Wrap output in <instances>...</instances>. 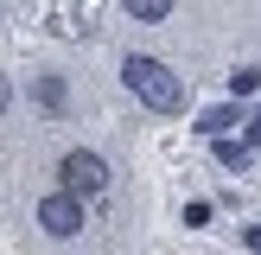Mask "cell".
<instances>
[{
  "mask_svg": "<svg viewBox=\"0 0 261 255\" xmlns=\"http://www.w3.org/2000/svg\"><path fill=\"white\" fill-rule=\"evenodd\" d=\"M109 178H115V172H109V160H102L96 147H70V153L58 160V185L76 191V198H102Z\"/></svg>",
  "mask_w": 261,
  "mask_h": 255,
  "instance_id": "cell-2",
  "label": "cell"
},
{
  "mask_svg": "<svg viewBox=\"0 0 261 255\" xmlns=\"http://www.w3.org/2000/svg\"><path fill=\"white\" fill-rule=\"evenodd\" d=\"M242 140H249V147H261V115H249V121H242Z\"/></svg>",
  "mask_w": 261,
  "mask_h": 255,
  "instance_id": "cell-10",
  "label": "cell"
},
{
  "mask_svg": "<svg viewBox=\"0 0 261 255\" xmlns=\"http://www.w3.org/2000/svg\"><path fill=\"white\" fill-rule=\"evenodd\" d=\"M83 198H76V191H45V198H38V230H45V236H58V242H70V236H83Z\"/></svg>",
  "mask_w": 261,
  "mask_h": 255,
  "instance_id": "cell-3",
  "label": "cell"
},
{
  "mask_svg": "<svg viewBox=\"0 0 261 255\" xmlns=\"http://www.w3.org/2000/svg\"><path fill=\"white\" fill-rule=\"evenodd\" d=\"M185 223H191V230H204V223H211V204H204V198H198V204H185Z\"/></svg>",
  "mask_w": 261,
  "mask_h": 255,
  "instance_id": "cell-9",
  "label": "cell"
},
{
  "mask_svg": "<svg viewBox=\"0 0 261 255\" xmlns=\"http://www.w3.org/2000/svg\"><path fill=\"white\" fill-rule=\"evenodd\" d=\"M121 13L140 26H160V19H172V0H121Z\"/></svg>",
  "mask_w": 261,
  "mask_h": 255,
  "instance_id": "cell-6",
  "label": "cell"
},
{
  "mask_svg": "<svg viewBox=\"0 0 261 255\" xmlns=\"http://www.w3.org/2000/svg\"><path fill=\"white\" fill-rule=\"evenodd\" d=\"M13 109V76H0V115Z\"/></svg>",
  "mask_w": 261,
  "mask_h": 255,
  "instance_id": "cell-12",
  "label": "cell"
},
{
  "mask_svg": "<svg viewBox=\"0 0 261 255\" xmlns=\"http://www.w3.org/2000/svg\"><path fill=\"white\" fill-rule=\"evenodd\" d=\"M211 147H217V160H223L229 172H242V166H249V153H255L249 140H229V134H223V140H211Z\"/></svg>",
  "mask_w": 261,
  "mask_h": 255,
  "instance_id": "cell-7",
  "label": "cell"
},
{
  "mask_svg": "<svg viewBox=\"0 0 261 255\" xmlns=\"http://www.w3.org/2000/svg\"><path fill=\"white\" fill-rule=\"evenodd\" d=\"M255 89H261V64H242V70H229V96H255Z\"/></svg>",
  "mask_w": 261,
  "mask_h": 255,
  "instance_id": "cell-8",
  "label": "cell"
},
{
  "mask_svg": "<svg viewBox=\"0 0 261 255\" xmlns=\"http://www.w3.org/2000/svg\"><path fill=\"white\" fill-rule=\"evenodd\" d=\"M229 128H242V109H236V96H223L217 109H204V115H198V134H204V140H223Z\"/></svg>",
  "mask_w": 261,
  "mask_h": 255,
  "instance_id": "cell-5",
  "label": "cell"
},
{
  "mask_svg": "<svg viewBox=\"0 0 261 255\" xmlns=\"http://www.w3.org/2000/svg\"><path fill=\"white\" fill-rule=\"evenodd\" d=\"M32 102H38L45 115H70V83H64L58 70H38V76H32Z\"/></svg>",
  "mask_w": 261,
  "mask_h": 255,
  "instance_id": "cell-4",
  "label": "cell"
},
{
  "mask_svg": "<svg viewBox=\"0 0 261 255\" xmlns=\"http://www.w3.org/2000/svg\"><path fill=\"white\" fill-rule=\"evenodd\" d=\"M121 83H127V96H134L140 109H153V115H178L185 109V83L172 76V64L147 58V51H127L121 58Z\"/></svg>",
  "mask_w": 261,
  "mask_h": 255,
  "instance_id": "cell-1",
  "label": "cell"
},
{
  "mask_svg": "<svg viewBox=\"0 0 261 255\" xmlns=\"http://www.w3.org/2000/svg\"><path fill=\"white\" fill-rule=\"evenodd\" d=\"M242 249H255V255H261V223H249V230H242Z\"/></svg>",
  "mask_w": 261,
  "mask_h": 255,
  "instance_id": "cell-11",
  "label": "cell"
}]
</instances>
